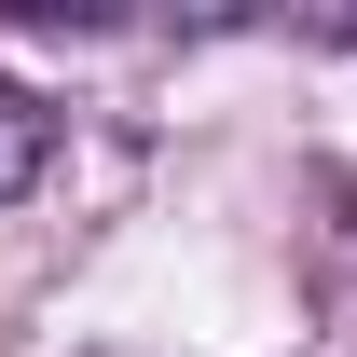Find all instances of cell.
Instances as JSON below:
<instances>
[{
	"instance_id": "obj_1",
	"label": "cell",
	"mask_w": 357,
	"mask_h": 357,
	"mask_svg": "<svg viewBox=\"0 0 357 357\" xmlns=\"http://www.w3.org/2000/svg\"><path fill=\"white\" fill-rule=\"evenodd\" d=\"M42 151H55V110H42L28 83H0V206H14V192L42 178Z\"/></svg>"
}]
</instances>
